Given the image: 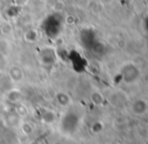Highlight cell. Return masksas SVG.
Listing matches in <instances>:
<instances>
[{
  "label": "cell",
  "instance_id": "1",
  "mask_svg": "<svg viewBox=\"0 0 148 144\" xmlns=\"http://www.w3.org/2000/svg\"><path fill=\"white\" fill-rule=\"evenodd\" d=\"M41 120L43 121L47 124H51L53 123L56 120V114L55 112L51 111V110H47V111H43L41 113Z\"/></svg>",
  "mask_w": 148,
  "mask_h": 144
},
{
  "label": "cell",
  "instance_id": "3",
  "mask_svg": "<svg viewBox=\"0 0 148 144\" xmlns=\"http://www.w3.org/2000/svg\"><path fill=\"white\" fill-rule=\"evenodd\" d=\"M21 129H22V132L26 135H30L33 132V127L29 123H23L21 125Z\"/></svg>",
  "mask_w": 148,
  "mask_h": 144
},
{
  "label": "cell",
  "instance_id": "2",
  "mask_svg": "<svg viewBox=\"0 0 148 144\" xmlns=\"http://www.w3.org/2000/svg\"><path fill=\"white\" fill-rule=\"evenodd\" d=\"M9 75H10V77H11L12 80L15 81V82L20 81L22 79V76H23L21 70H20L19 68H17V67H12L9 71Z\"/></svg>",
  "mask_w": 148,
  "mask_h": 144
}]
</instances>
